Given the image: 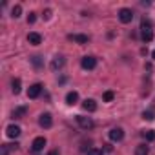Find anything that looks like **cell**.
I'll use <instances>...</instances> for the list:
<instances>
[{"instance_id":"obj_7","label":"cell","mask_w":155,"mask_h":155,"mask_svg":"<svg viewBox=\"0 0 155 155\" xmlns=\"http://www.w3.org/2000/svg\"><path fill=\"white\" fill-rule=\"evenodd\" d=\"M44 146H46V139L44 137H35L33 142H31V150L33 151H40V150H44Z\"/></svg>"},{"instance_id":"obj_27","label":"cell","mask_w":155,"mask_h":155,"mask_svg":"<svg viewBox=\"0 0 155 155\" xmlns=\"http://www.w3.org/2000/svg\"><path fill=\"white\" fill-rule=\"evenodd\" d=\"M42 15H44V18H46V20H49L53 13H51V9H44V13H42Z\"/></svg>"},{"instance_id":"obj_16","label":"cell","mask_w":155,"mask_h":155,"mask_svg":"<svg viewBox=\"0 0 155 155\" xmlns=\"http://www.w3.org/2000/svg\"><path fill=\"white\" fill-rule=\"evenodd\" d=\"M18 148V144L15 142V144H4L2 148H0V155H9V151H13V150H17Z\"/></svg>"},{"instance_id":"obj_2","label":"cell","mask_w":155,"mask_h":155,"mask_svg":"<svg viewBox=\"0 0 155 155\" xmlns=\"http://www.w3.org/2000/svg\"><path fill=\"white\" fill-rule=\"evenodd\" d=\"M77 124H79L82 130H91L93 128L91 117H84V115H77Z\"/></svg>"},{"instance_id":"obj_12","label":"cell","mask_w":155,"mask_h":155,"mask_svg":"<svg viewBox=\"0 0 155 155\" xmlns=\"http://www.w3.org/2000/svg\"><path fill=\"white\" fill-rule=\"evenodd\" d=\"M28 42L33 44V46H38V44H42V35L40 33H29L28 35Z\"/></svg>"},{"instance_id":"obj_14","label":"cell","mask_w":155,"mask_h":155,"mask_svg":"<svg viewBox=\"0 0 155 155\" xmlns=\"http://www.w3.org/2000/svg\"><path fill=\"white\" fill-rule=\"evenodd\" d=\"M140 38H142V42H151L153 40V29H140Z\"/></svg>"},{"instance_id":"obj_15","label":"cell","mask_w":155,"mask_h":155,"mask_svg":"<svg viewBox=\"0 0 155 155\" xmlns=\"http://www.w3.org/2000/svg\"><path fill=\"white\" fill-rule=\"evenodd\" d=\"M66 102H68L69 106L77 104V102H79V93H77V91H69V93L66 95Z\"/></svg>"},{"instance_id":"obj_3","label":"cell","mask_w":155,"mask_h":155,"mask_svg":"<svg viewBox=\"0 0 155 155\" xmlns=\"http://www.w3.org/2000/svg\"><path fill=\"white\" fill-rule=\"evenodd\" d=\"M81 66H82L84 69H95V68H97V58H95V57H91V55H88V57H82V60H81Z\"/></svg>"},{"instance_id":"obj_23","label":"cell","mask_w":155,"mask_h":155,"mask_svg":"<svg viewBox=\"0 0 155 155\" xmlns=\"http://www.w3.org/2000/svg\"><path fill=\"white\" fill-rule=\"evenodd\" d=\"M144 137H146L148 142H153L155 140V131L153 130H148V131H144Z\"/></svg>"},{"instance_id":"obj_21","label":"cell","mask_w":155,"mask_h":155,"mask_svg":"<svg viewBox=\"0 0 155 155\" xmlns=\"http://www.w3.org/2000/svg\"><path fill=\"white\" fill-rule=\"evenodd\" d=\"M31 62H33L35 68H42V64H44V62H42V57H38V55H35V57L31 58Z\"/></svg>"},{"instance_id":"obj_22","label":"cell","mask_w":155,"mask_h":155,"mask_svg":"<svg viewBox=\"0 0 155 155\" xmlns=\"http://www.w3.org/2000/svg\"><path fill=\"white\" fill-rule=\"evenodd\" d=\"M142 119H146V120H153V119H155V113H153V110H146V111L142 113Z\"/></svg>"},{"instance_id":"obj_8","label":"cell","mask_w":155,"mask_h":155,"mask_svg":"<svg viewBox=\"0 0 155 155\" xmlns=\"http://www.w3.org/2000/svg\"><path fill=\"white\" fill-rule=\"evenodd\" d=\"M40 93H42V84H33V86H29V90H28V97H29V99H37Z\"/></svg>"},{"instance_id":"obj_10","label":"cell","mask_w":155,"mask_h":155,"mask_svg":"<svg viewBox=\"0 0 155 155\" xmlns=\"http://www.w3.org/2000/svg\"><path fill=\"white\" fill-rule=\"evenodd\" d=\"M64 64H66V60H64V57H55L53 60H51V69L53 71H57V69H62L64 68Z\"/></svg>"},{"instance_id":"obj_5","label":"cell","mask_w":155,"mask_h":155,"mask_svg":"<svg viewBox=\"0 0 155 155\" xmlns=\"http://www.w3.org/2000/svg\"><path fill=\"white\" fill-rule=\"evenodd\" d=\"M38 124H40V128H51L53 126V117L49 115V113H42L40 115V119H38Z\"/></svg>"},{"instance_id":"obj_26","label":"cell","mask_w":155,"mask_h":155,"mask_svg":"<svg viewBox=\"0 0 155 155\" xmlns=\"http://www.w3.org/2000/svg\"><path fill=\"white\" fill-rule=\"evenodd\" d=\"M35 20H37V15L35 13H29L28 15V24H35Z\"/></svg>"},{"instance_id":"obj_17","label":"cell","mask_w":155,"mask_h":155,"mask_svg":"<svg viewBox=\"0 0 155 155\" xmlns=\"http://www.w3.org/2000/svg\"><path fill=\"white\" fill-rule=\"evenodd\" d=\"M11 91H13L15 95H18V93L22 91V82H20V79H13V82H11Z\"/></svg>"},{"instance_id":"obj_20","label":"cell","mask_w":155,"mask_h":155,"mask_svg":"<svg viewBox=\"0 0 155 155\" xmlns=\"http://www.w3.org/2000/svg\"><path fill=\"white\" fill-rule=\"evenodd\" d=\"M140 29H151V20L150 18H142L140 20Z\"/></svg>"},{"instance_id":"obj_1","label":"cell","mask_w":155,"mask_h":155,"mask_svg":"<svg viewBox=\"0 0 155 155\" xmlns=\"http://www.w3.org/2000/svg\"><path fill=\"white\" fill-rule=\"evenodd\" d=\"M119 20H120L122 24H130V22L133 20V11L128 9V8H122V9L119 11Z\"/></svg>"},{"instance_id":"obj_29","label":"cell","mask_w":155,"mask_h":155,"mask_svg":"<svg viewBox=\"0 0 155 155\" xmlns=\"http://www.w3.org/2000/svg\"><path fill=\"white\" fill-rule=\"evenodd\" d=\"M151 57H153V60H155V51H153V53H151Z\"/></svg>"},{"instance_id":"obj_9","label":"cell","mask_w":155,"mask_h":155,"mask_svg":"<svg viewBox=\"0 0 155 155\" xmlns=\"http://www.w3.org/2000/svg\"><path fill=\"white\" fill-rule=\"evenodd\" d=\"M69 40H73V42H77V44H88V35H81V33H75V35H69L68 37Z\"/></svg>"},{"instance_id":"obj_28","label":"cell","mask_w":155,"mask_h":155,"mask_svg":"<svg viewBox=\"0 0 155 155\" xmlns=\"http://www.w3.org/2000/svg\"><path fill=\"white\" fill-rule=\"evenodd\" d=\"M48 155H60V153H58V150H51V151H49Z\"/></svg>"},{"instance_id":"obj_13","label":"cell","mask_w":155,"mask_h":155,"mask_svg":"<svg viewBox=\"0 0 155 155\" xmlns=\"http://www.w3.org/2000/svg\"><path fill=\"white\" fill-rule=\"evenodd\" d=\"M26 113H28V108H26V106H18V108H15V110H13L11 117H13V119H22Z\"/></svg>"},{"instance_id":"obj_11","label":"cell","mask_w":155,"mask_h":155,"mask_svg":"<svg viewBox=\"0 0 155 155\" xmlns=\"http://www.w3.org/2000/svg\"><path fill=\"white\" fill-rule=\"evenodd\" d=\"M82 108H84L86 111L93 113V111H97V102H95L93 99H86V101L82 102Z\"/></svg>"},{"instance_id":"obj_24","label":"cell","mask_w":155,"mask_h":155,"mask_svg":"<svg viewBox=\"0 0 155 155\" xmlns=\"http://www.w3.org/2000/svg\"><path fill=\"white\" fill-rule=\"evenodd\" d=\"M113 97H115V93H113V91H106V93L102 95L104 102H111V101H113Z\"/></svg>"},{"instance_id":"obj_19","label":"cell","mask_w":155,"mask_h":155,"mask_svg":"<svg viewBox=\"0 0 155 155\" xmlns=\"http://www.w3.org/2000/svg\"><path fill=\"white\" fill-rule=\"evenodd\" d=\"M148 151H150V148L146 144H140L135 148V155H148Z\"/></svg>"},{"instance_id":"obj_6","label":"cell","mask_w":155,"mask_h":155,"mask_svg":"<svg viewBox=\"0 0 155 155\" xmlns=\"http://www.w3.org/2000/svg\"><path fill=\"white\" fill-rule=\"evenodd\" d=\"M20 133H22V130H20V126H17V124H9V126L6 128V135H8L9 139H17Z\"/></svg>"},{"instance_id":"obj_4","label":"cell","mask_w":155,"mask_h":155,"mask_svg":"<svg viewBox=\"0 0 155 155\" xmlns=\"http://www.w3.org/2000/svg\"><path fill=\"white\" fill-rule=\"evenodd\" d=\"M108 135H110V140H113V142H120V140L124 139V130H122V128H111Z\"/></svg>"},{"instance_id":"obj_25","label":"cell","mask_w":155,"mask_h":155,"mask_svg":"<svg viewBox=\"0 0 155 155\" xmlns=\"http://www.w3.org/2000/svg\"><path fill=\"white\" fill-rule=\"evenodd\" d=\"M86 155H102V150H97V148H91L86 151Z\"/></svg>"},{"instance_id":"obj_18","label":"cell","mask_w":155,"mask_h":155,"mask_svg":"<svg viewBox=\"0 0 155 155\" xmlns=\"http://www.w3.org/2000/svg\"><path fill=\"white\" fill-rule=\"evenodd\" d=\"M11 17H13V18H20V17H22V6H20V4L13 6V9H11Z\"/></svg>"}]
</instances>
